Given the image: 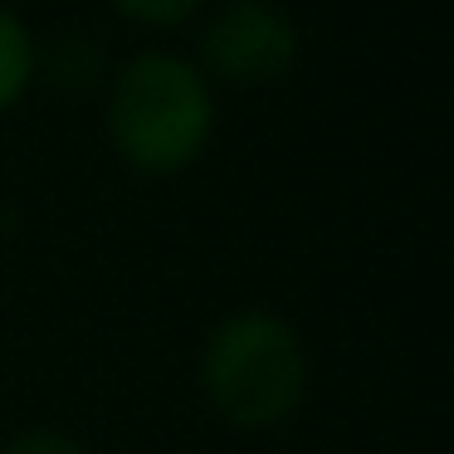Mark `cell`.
I'll return each mask as SVG.
<instances>
[{
  "label": "cell",
  "instance_id": "obj_4",
  "mask_svg": "<svg viewBox=\"0 0 454 454\" xmlns=\"http://www.w3.org/2000/svg\"><path fill=\"white\" fill-rule=\"evenodd\" d=\"M35 35L25 30V20L0 5V113H11L25 98V89L35 83Z\"/></svg>",
  "mask_w": 454,
  "mask_h": 454
},
{
  "label": "cell",
  "instance_id": "obj_3",
  "mask_svg": "<svg viewBox=\"0 0 454 454\" xmlns=\"http://www.w3.org/2000/svg\"><path fill=\"white\" fill-rule=\"evenodd\" d=\"M298 64V25L278 0H225L200 25V74L230 89H259Z\"/></svg>",
  "mask_w": 454,
  "mask_h": 454
},
{
  "label": "cell",
  "instance_id": "obj_2",
  "mask_svg": "<svg viewBox=\"0 0 454 454\" xmlns=\"http://www.w3.org/2000/svg\"><path fill=\"white\" fill-rule=\"evenodd\" d=\"M200 395L235 430H274L308 395V347L288 317L239 308L200 347Z\"/></svg>",
  "mask_w": 454,
  "mask_h": 454
},
{
  "label": "cell",
  "instance_id": "obj_6",
  "mask_svg": "<svg viewBox=\"0 0 454 454\" xmlns=\"http://www.w3.org/2000/svg\"><path fill=\"white\" fill-rule=\"evenodd\" d=\"M0 454H89V444L59 425H30V430L11 434Z\"/></svg>",
  "mask_w": 454,
  "mask_h": 454
},
{
  "label": "cell",
  "instance_id": "obj_5",
  "mask_svg": "<svg viewBox=\"0 0 454 454\" xmlns=\"http://www.w3.org/2000/svg\"><path fill=\"white\" fill-rule=\"evenodd\" d=\"M206 5L210 0H113V11L142 30H176V25L196 20Z\"/></svg>",
  "mask_w": 454,
  "mask_h": 454
},
{
  "label": "cell",
  "instance_id": "obj_1",
  "mask_svg": "<svg viewBox=\"0 0 454 454\" xmlns=\"http://www.w3.org/2000/svg\"><path fill=\"white\" fill-rule=\"evenodd\" d=\"M108 142L142 176H176L196 167L215 137V83L196 59L142 50L118 64L103 98Z\"/></svg>",
  "mask_w": 454,
  "mask_h": 454
}]
</instances>
